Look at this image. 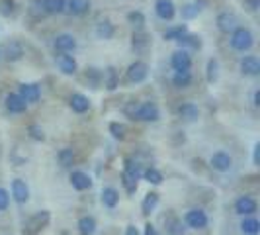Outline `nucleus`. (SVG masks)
Here are the masks:
<instances>
[{"mask_svg": "<svg viewBox=\"0 0 260 235\" xmlns=\"http://www.w3.org/2000/svg\"><path fill=\"white\" fill-rule=\"evenodd\" d=\"M252 45V34L248 32L247 27H237L233 30V36H231V47L237 51H247Z\"/></svg>", "mask_w": 260, "mask_h": 235, "instance_id": "f257e3e1", "label": "nucleus"}, {"mask_svg": "<svg viewBox=\"0 0 260 235\" xmlns=\"http://www.w3.org/2000/svg\"><path fill=\"white\" fill-rule=\"evenodd\" d=\"M47 222H49V212H39V214H36V216L26 223L24 235H36L39 229H43V227L47 225Z\"/></svg>", "mask_w": 260, "mask_h": 235, "instance_id": "f03ea898", "label": "nucleus"}, {"mask_svg": "<svg viewBox=\"0 0 260 235\" xmlns=\"http://www.w3.org/2000/svg\"><path fill=\"white\" fill-rule=\"evenodd\" d=\"M158 116H160V114H158V108H156V104H153V102L141 104L137 108V114H135L137 120H143V122H156Z\"/></svg>", "mask_w": 260, "mask_h": 235, "instance_id": "7ed1b4c3", "label": "nucleus"}, {"mask_svg": "<svg viewBox=\"0 0 260 235\" xmlns=\"http://www.w3.org/2000/svg\"><path fill=\"white\" fill-rule=\"evenodd\" d=\"M186 223H188L190 227H194V229H204V227L208 225V216H206V212H202V210H190V212L186 214Z\"/></svg>", "mask_w": 260, "mask_h": 235, "instance_id": "20e7f679", "label": "nucleus"}, {"mask_svg": "<svg viewBox=\"0 0 260 235\" xmlns=\"http://www.w3.org/2000/svg\"><path fill=\"white\" fill-rule=\"evenodd\" d=\"M147 73H149V69H147L143 61H135L127 69V78H129L131 82H143L145 78H147Z\"/></svg>", "mask_w": 260, "mask_h": 235, "instance_id": "39448f33", "label": "nucleus"}, {"mask_svg": "<svg viewBox=\"0 0 260 235\" xmlns=\"http://www.w3.org/2000/svg\"><path fill=\"white\" fill-rule=\"evenodd\" d=\"M231 165H233V161H231V157L227 155L225 151H217L211 157V167L215 170H219V172H227V170L231 169Z\"/></svg>", "mask_w": 260, "mask_h": 235, "instance_id": "423d86ee", "label": "nucleus"}, {"mask_svg": "<svg viewBox=\"0 0 260 235\" xmlns=\"http://www.w3.org/2000/svg\"><path fill=\"white\" fill-rule=\"evenodd\" d=\"M27 102L20 96V94H8L6 96V110L12 112V114H22L26 112Z\"/></svg>", "mask_w": 260, "mask_h": 235, "instance_id": "0eeeda50", "label": "nucleus"}, {"mask_svg": "<svg viewBox=\"0 0 260 235\" xmlns=\"http://www.w3.org/2000/svg\"><path fill=\"white\" fill-rule=\"evenodd\" d=\"M12 196L18 204L27 202V198H29V188H27V184L24 183L22 179H16L12 183Z\"/></svg>", "mask_w": 260, "mask_h": 235, "instance_id": "6e6552de", "label": "nucleus"}, {"mask_svg": "<svg viewBox=\"0 0 260 235\" xmlns=\"http://www.w3.org/2000/svg\"><path fill=\"white\" fill-rule=\"evenodd\" d=\"M235 210H237V214L250 216V214L256 212V202H254L250 196H241V198L235 202Z\"/></svg>", "mask_w": 260, "mask_h": 235, "instance_id": "1a4fd4ad", "label": "nucleus"}, {"mask_svg": "<svg viewBox=\"0 0 260 235\" xmlns=\"http://www.w3.org/2000/svg\"><path fill=\"white\" fill-rule=\"evenodd\" d=\"M170 65L174 67V71H188L192 65V59L186 51H176L170 59Z\"/></svg>", "mask_w": 260, "mask_h": 235, "instance_id": "9d476101", "label": "nucleus"}, {"mask_svg": "<svg viewBox=\"0 0 260 235\" xmlns=\"http://www.w3.org/2000/svg\"><path fill=\"white\" fill-rule=\"evenodd\" d=\"M241 71L248 75V77H256L260 73V61L254 57V55H248L241 61Z\"/></svg>", "mask_w": 260, "mask_h": 235, "instance_id": "9b49d317", "label": "nucleus"}, {"mask_svg": "<svg viewBox=\"0 0 260 235\" xmlns=\"http://www.w3.org/2000/svg\"><path fill=\"white\" fill-rule=\"evenodd\" d=\"M155 10H156V14H158V18H162V20H172V16L176 12L172 0H156Z\"/></svg>", "mask_w": 260, "mask_h": 235, "instance_id": "f8f14e48", "label": "nucleus"}, {"mask_svg": "<svg viewBox=\"0 0 260 235\" xmlns=\"http://www.w3.org/2000/svg\"><path fill=\"white\" fill-rule=\"evenodd\" d=\"M55 47L61 53H69L77 47V41H75L73 36H69V34H61V36L55 38Z\"/></svg>", "mask_w": 260, "mask_h": 235, "instance_id": "ddd939ff", "label": "nucleus"}, {"mask_svg": "<svg viewBox=\"0 0 260 235\" xmlns=\"http://www.w3.org/2000/svg\"><path fill=\"white\" fill-rule=\"evenodd\" d=\"M4 57H6L8 61H20V59L24 57V47H22V43H18V41L6 43V47H4Z\"/></svg>", "mask_w": 260, "mask_h": 235, "instance_id": "4468645a", "label": "nucleus"}, {"mask_svg": "<svg viewBox=\"0 0 260 235\" xmlns=\"http://www.w3.org/2000/svg\"><path fill=\"white\" fill-rule=\"evenodd\" d=\"M57 65H59V69H61L65 75H73V73L77 71V61L73 59V55H67V53L57 55Z\"/></svg>", "mask_w": 260, "mask_h": 235, "instance_id": "2eb2a0df", "label": "nucleus"}, {"mask_svg": "<svg viewBox=\"0 0 260 235\" xmlns=\"http://www.w3.org/2000/svg\"><path fill=\"white\" fill-rule=\"evenodd\" d=\"M71 184H73V188H77V190H86V188H90L92 186V181L88 174H84V172H73L71 174Z\"/></svg>", "mask_w": 260, "mask_h": 235, "instance_id": "dca6fc26", "label": "nucleus"}, {"mask_svg": "<svg viewBox=\"0 0 260 235\" xmlns=\"http://www.w3.org/2000/svg\"><path fill=\"white\" fill-rule=\"evenodd\" d=\"M235 24H237V18H235L233 14L229 12H223L217 16V27L225 32V34H229L231 30H235Z\"/></svg>", "mask_w": 260, "mask_h": 235, "instance_id": "f3484780", "label": "nucleus"}, {"mask_svg": "<svg viewBox=\"0 0 260 235\" xmlns=\"http://www.w3.org/2000/svg\"><path fill=\"white\" fill-rule=\"evenodd\" d=\"M71 108L77 112V114H84L88 108H90V102L84 94H73L71 96Z\"/></svg>", "mask_w": 260, "mask_h": 235, "instance_id": "a211bd4d", "label": "nucleus"}, {"mask_svg": "<svg viewBox=\"0 0 260 235\" xmlns=\"http://www.w3.org/2000/svg\"><path fill=\"white\" fill-rule=\"evenodd\" d=\"M20 96H22L26 102H38L39 86L38 84H22V86H20Z\"/></svg>", "mask_w": 260, "mask_h": 235, "instance_id": "6ab92c4d", "label": "nucleus"}, {"mask_svg": "<svg viewBox=\"0 0 260 235\" xmlns=\"http://www.w3.org/2000/svg\"><path fill=\"white\" fill-rule=\"evenodd\" d=\"M90 10V0H69V12L82 16Z\"/></svg>", "mask_w": 260, "mask_h": 235, "instance_id": "aec40b11", "label": "nucleus"}, {"mask_svg": "<svg viewBox=\"0 0 260 235\" xmlns=\"http://www.w3.org/2000/svg\"><path fill=\"white\" fill-rule=\"evenodd\" d=\"M41 6H43L45 14H61L65 12L67 8L65 0H43Z\"/></svg>", "mask_w": 260, "mask_h": 235, "instance_id": "412c9836", "label": "nucleus"}, {"mask_svg": "<svg viewBox=\"0 0 260 235\" xmlns=\"http://www.w3.org/2000/svg\"><path fill=\"white\" fill-rule=\"evenodd\" d=\"M78 231L80 235H94L96 231V220L90 218V216H84L78 220Z\"/></svg>", "mask_w": 260, "mask_h": 235, "instance_id": "4be33fe9", "label": "nucleus"}, {"mask_svg": "<svg viewBox=\"0 0 260 235\" xmlns=\"http://www.w3.org/2000/svg\"><path fill=\"white\" fill-rule=\"evenodd\" d=\"M117 200H119V194H117L116 188H104L102 190V202H104V206L114 208L117 204Z\"/></svg>", "mask_w": 260, "mask_h": 235, "instance_id": "5701e85b", "label": "nucleus"}, {"mask_svg": "<svg viewBox=\"0 0 260 235\" xmlns=\"http://www.w3.org/2000/svg\"><path fill=\"white\" fill-rule=\"evenodd\" d=\"M172 82H174V86H178V89L188 86V84L192 82L190 71H176V75H174V78H172Z\"/></svg>", "mask_w": 260, "mask_h": 235, "instance_id": "b1692460", "label": "nucleus"}, {"mask_svg": "<svg viewBox=\"0 0 260 235\" xmlns=\"http://www.w3.org/2000/svg\"><path fill=\"white\" fill-rule=\"evenodd\" d=\"M96 34H98V38L110 39L112 36H114V26H112V22H108V20L100 22L98 27H96Z\"/></svg>", "mask_w": 260, "mask_h": 235, "instance_id": "393cba45", "label": "nucleus"}, {"mask_svg": "<svg viewBox=\"0 0 260 235\" xmlns=\"http://www.w3.org/2000/svg\"><path fill=\"white\" fill-rule=\"evenodd\" d=\"M178 114L182 118H186V120H196L198 118V106L194 104H182L180 108H178Z\"/></svg>", "mask_w": 260, "mask_h": 235, "instance_id": "a878e982", "label": "nucleus"}, {"mask_svg": "<svg viewBox=\"0 0 260 235\" xmlns=\"http://www.w3.org/2000/svg\"><path fill=\"white\" fill-rule=\"evenodd\" d=\"M202 4L204 2H194V4H188V6H184L182 8V16L186 20H190V18H194L198 14L202 12Z\"/></svg>", "mask_w": 260, "mask_h": 235, "instance_id": "bb28decb", "label": "nucleus"}, {"mask_svg": "<svg viewBox=\"0 0 260 235\" xmlns=\"http://www.w3.org/2000/svg\"><path fill=\"white\" fill-rule=\"evenodd\" d=\"M156 204H158V194L156 192H149L143 202V214H151Z\"/></svg>", "mask_w": 260, "mask_h": 235, "instance_id": "cd10ccee", "label": "nucleus"}, {"mask_svg": "<svg viewBox=\"0 0 260 235\" xmlns=\"http://www.w3.org/2000/svg\"><path fill=\"white\" fill-rule=\"evenodd\" d=\"M241 229H243L247 235H256L260 231V223L256 222L254 218H250V220H245V222H243Z\"/></svg>", "mask_w": 260, "mask_h": 235, "instance_id": "c85d7f7f", "label": "nucleus"}, {"mask_svg": "<svg viewBox=\"0 0 260 235\" xmlns=\"http://www.w3.org/2000/svg\"><path fill=\"white\" fill-rule=\"evenodd\" d=\"M57 159H59V163H61L63 167H69V165H73V161H75V153H73V149H61Z\"/></svg>", "mask_w": 260, "mask_h": 235, "instance_id": "c756f323", "label": "nucleus"}, {"mask_svg": "<svg viewBox=\"0 0 260 235\" xmlns=\"http://www.w3.org/2000/svg\"><path fill=\"white\" fill-rule=\"evenodd\" d=\"M145 179H147L151 184H160V183H162V174H160L156 169H153V167L145 170Z\"/></svg>", "mask_w": 260, "mask_h": 235, "instance_id": "7c9ffc66", "label": "nucleus"}, {"mask_svg": "<svg viewBox=\"0 0 260 235\" xmlns=\"http://www.w3.org/2000/svg\"><path fill=\"white\" fill-rule=\"evenodd\" d=\"M106 75H108V80H106V86L110 89V91H114L117 86V73L114 67H110L108 71H106Z\"/></svg>", "mask_w": 260, "mask_h": 235, "instance_id": "2f4dec72", "label": "nucleus"}, {"mask_svg": "<svg viewBox=\"0 0 260 235\" xmlns=\"http://www.w3.org/2000/svg\"><path fill=\"white\" fill-rule=\"evenodd\" d=\"M110 131H112V135H114L116 139H123V137H125V126H121V124H117V122H112V124H110Z\"/></svg>", "mask_w": 260, "mask_h": 235, "instance_id": "473e14b6", "label": "nucleus"}, {"mask_svg": "<svg viewBox=\"0 0 260 235\" xmlns=\"http://www.w3.org/2000/svg\"><path fill=\"white\" fill-rule=\"evenodd\" d=\"M184 34H186V27L184 26H178V27H172V30H169L167 34H165V39H178L182 38Z\"/></svg>", "mask_w": 260, "mask_h": 235, "instance_id": "72a5a7b5", "label": "nucleus"}, {"mask_svg": "<svg viewBox=\"0 0 260 235\" xmlns=\"http://www.w3.org/2000/svg\"><path fill=\"white\" fill-rule=\"evenodd\" d=\"M14 8H16L14 0H0V14L2 16H10L14 12Z\"/></svg>", "mask_w": 260, "mask_h": 235, "instance_id": "f704fd0d", "label": "nucleus"}, {"mask_svg": "<svg viewBox=\"0 0 260 235\" xmlns=\"http://www.w3.org/2000/svg\"><path fill=\"white\" fill-rule=\"evenodd\" d=\"M147 45H149V39H147L145 34H135V36H133V47L143 49V47H147Z\"/></svg>", "mask_w": 260, "mask_h": 235, "instance_id": "c9c22d12", "label": "nucleus"}, {"mask_svg": "<svg viewBox=\"0 0 260 235\" xmlns=\"http://www.w3.org/2000/svg\"><path fill=\"white\" fill-rule=\"evenodd\" d=\"M217 78V61L215 59H209L208 61V80L213 82Z\"/></svg>", "mask_w": 260, "mask_h": 235, "instance_id": "e433bc0d", "label": "nucleus"}, {"mask_svg": "<svg viewBox=\"0 0 260 235\" xmlns=\"http://www.w3.org/2000/svg\"><path fill=\"white\" fill-rule=\"evenodd\" d=\"M127 20H129L133 26H137V27H141L145 24V16L141 12H129Z\"/></svg>", "mask_w": 260, "mask_h": 235, "instance_id": "4c0bfd02", "label": "nucleus"}, {"mask_svg": "<svg viewBox=\"0 0 260 235\" xmlns=\"http://www.w3.org/2000/svg\"><path fill=\"white\" fill-rule=\"evenodd\" d=\"M178 41H180V45H192V47H200V39L196 38V36H186V34H184Z\"/></svg>", "mask_w": 260, "mask_h": 235, "instance_id": "58836bf2", "label": "nucleus"}, {"mask_svg": "<svg viewBox=\"0 0 260 235\" xmlns=\"http://www.w3.org/2000/svg\"><path fill=\"white\" fill-rule=\"evenodd\" d=\"M123 184L127 186V192H135V188H137V181L129 177L127 172H123Z\"/></svg>", "mask_w": 260, "mask_h": 235, "instance_id": "ea45409f", "label": "nucleus"}, {"mask_svg": "<svg viewBox=\"0 0 260 235\" xmlns=\"http://www.w3.org/2000/svg\"><path fill=\"white\" fill-rule=\"evenodd\" d=\"M169 231H170V233H174V235H182V233H184V225H182V222H180V220H174V222L170 223Z\"/></svg>", "mask_w": 260, "mask_h": 235, "instance_id": "a19ab883", "label": "nucleus"}, {"mask_svg": "<svg viewBox=\"0 0 260 235\" xmlns=\"http://www.w3.org/2000/svg\"><path fill=\"white\" fill-rule=\"evenodd\" d=\"M29 12H31V16H36V18H39V16H45V10H43L41 2H34V4H31V8H29Z\"/></svg>", "mask_w": 260, "mask_h": 235, "instance_id": "79ce46f5", "label": "nucleus"}, {"mask_svg": "<svg viewBox=\"0 0 260 235\" xmlns=\"http://www.w3.org/2000/svg\"><path fill=\"white\" fill-rule=\"evenodd\" d=\"M29 135L34 139H38V141H43V131H41L39 126H29Z\"/></svg>", "mask_w": 260, "mask_h": 235, "instance_id": "37998d69", "label": "nucleus"}, {"mask_svg": "<svg viewBox=\"0 0 260 235\" xmlns=\"http://www.w3.org/2000/svg\"><path fill=\"white\" fill-rule=\"evenodd\" d=\"M8 200H10V198H8V192H6L4 188H0V212L8 208Z\"/></svg>", "mask_w": 260, "mask_h": 235, "instance_id": "c03bdc74", "label": "nucleus"}, {"mask_svg": "<svg viewBox=\"0 0 260 235\" xmlns=\"http://www.w3.org/2000/svg\"><path fill=\"white\" fill-rule=\"evenodd\" d=\"M137 108H139V104L129 102V104H127V108H125V114H127L129 118H135V114H137Z\"/></svg>", "mask_w": 260, "mask_h": 235, "instance_id": "a18cd8bd", "label": "nucleus"}, {"mask_svg": "<svg viewBox=\"0 0 260 235\" xmlns=\"http://www.w3.org/2000/svg\"><path fill=\"white\" fill-rule=\"evenodd\" d=\"M145 235H156V229L153 223H147L145 225Z\"/></svg>", "mask_w": 260, "mask_h": 235, "instance_id": "49530a36", "label": "nucleus"}, {"mask_svg": "<svg viewBox=\"0 0 260 235\" xmlns=\"http://www.w3.org/2000/svg\"><path fill=\"white\" fill-rule=\"evenodd\" d=\"M125 235H139V231H137V227H135V225H129V227H127V233Z\"/></svg>", "mask_w": 260, "mask_h": 235, "instance_id": "de8ad7c7", "label": "nucleus"}, {"mask_svg": "<svg viewBox=\"0 0 260 235\" xmlns=\"http://www.w3.org/2000/svg\"><path fill=\"white\" fill-rule=\"evenodd\" d=\"M248 4H250V10H256L258 8V0H247Z\"/></svg>", "mask_w": 260, "mask_h": 235, "instance_id": "09e8293b", "label": "nucleus"}, {"mask_svg": "<svg viewBox=\"0 0 260 235\" xmlns=\"http://www.w3.org/2000/svg\"><path fill=\"white\" fill-rule=\"evenodd\" d=\"M258 155H260V145H256V147H254V163H256V165H258Z\"/></svg>", "mask_w": 260, "mask_h": 235, "instance_id": "8fccbe9b", "label": "nucleus"}, {"mask_svg": "<svg viewBox=\"0 0 260 235\" xmlns=\"http://www.w3.org/2000/svg\"><path fill=\"white\" fill-rule=\"evenodd\" d=\"M254 104H256V106L260 104V92H256V94H254Z\"/></svg>", "mask_w": 260, "mask_h": 235, "instance_id": "3c124183", "label": "nucleus"}]
</instances>
